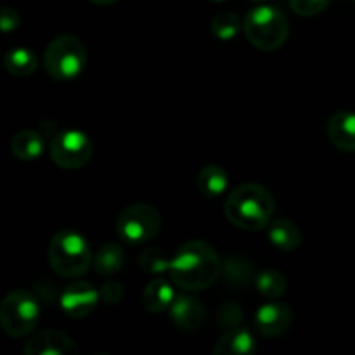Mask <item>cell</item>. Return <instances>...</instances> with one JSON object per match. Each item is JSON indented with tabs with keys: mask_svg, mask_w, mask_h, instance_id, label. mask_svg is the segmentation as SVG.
I'll list each match as a JSON object with an SVG mask.
<instances>
[{
	"mask_svg": "<svg viewBox=\"0 0 355 355\" xmlns=\"http://www.w3.org/2000/svg\"><path fill=\"white\" fill-rule=\"evenodd\" d=\"M49 262L59 276H83L92 262L89 243L82 234L71 229L55 232L49 245Z\"/></svg>",
	"mask_w": 355,
	"mask_h": 355,
	"instance_id": "3957f363",
	"label": "cell"
},
{
	"mask_svg": "<svg viewBox=\"0 0 355 355\" xmlns=\"http://www.w3.org/2000/svg\"><path fill=\"white\" fill-rule=\"evenodd\" d=\"M21 17L12 7H0V31L2 33H9V31H14L16 28H19Z\"/></svg>",
	"mask_w": 355,
	"mask_h": 355,
	"instance_id": "d4e9b609",
	"label": "cell"
},
{
	"mask_svg": "<svg viewBox=\"0 0 355 355\" xmlns=\"http://www.w3.org/2000/svg\"><path fill=\"white\" fill-rule=\"evenodd\" d=\"M198 189L208 198H217L229 187V175L222 166L208 165L198 173Z\"/></svg>",
	"mask_w": 355,
	"mask_h": 355,
	"instance_id": "ac0fdd59",
	"label": "cell"
},
{
	"mask_svg": "<svg viewBox=\"0 0 355 355\" xmlns=\"http://www.w3.org/2000/svg\"><path fill=\"white\" fill-rule=\"evenodd\" d=\"M331 0H290L291 9L300 16H315L328 7Z\"/></svg>",
	"mask_w": 355,
	"mask_h": 355,
	"instance_id": "cb8c5ba5",
	"label": "cell"
},
{
	"mask_svg": "<svg viewBox=\"0 0 355 355\" xmlns=\"http://www.w3.org/2000/svg\"><path fill=\"white\" fill-rule=\"evenodd\" d=\"M214 2H224V0H214Z\"/></svg>",
	"mask_w": 355,
	"mask_h": 355,
	"instance_id": "83f0119b",
	"label": "cell"
},
{
	"mask_svg": "<svg viewBox=\"0 0 355 355\" xmlns=\"http://www.w3.org/2000/svg\"><path fill=\"white\" fill-rule=\"evenodd\" d=\"M354 2H355V0H354Z\"/></svg>",
	"mask_w": 355,
	"mask_h": 355,
	"instance_id": "f546056e",
	"label": "cell"
},
{
	"mask_svg": "<svg viewBox=\"0 0 355 355\" xmlns=\"http://www.w3.org/2000/svg\"><path fill=\"white\" fill-rule=\"evenodd\" d=\"M253 2H262V0H253Z\"/></svg>",
	"mask_w": 355,
	"mask_h": 355,
	"instance_id": "f1b7e54d",
	"label": "cell"
},
{
	"mask_svg": "<svg viewBox=\"0 0 355 355\" xmlns=\"http://www.w3.org/2000/svg\"><path fill=\"white\" fill-rule=\"evenodd\" d=\"M101 300V293L85 281L73 283L62 291L61 295V309L68 318L83 319L89 318L97 309Z\"/></svg>",
	"mask_w": 355,
	"mask_h": 355,
	"instance_id": "9c48e42d",
	"label": "cell"
},
{
	"mask_svg": "<svg viewBox=\"0 0 355 355\" xmlns=\"http://www.w3.org/2000/svg\"><path fill=\"white\" fill-rule=\"evenodd\" d=\"M255 336L250 329L234 326L217 340L214 347L215 355H252L255 352Z\"/></svg>",
	"mask_w": 355,
	"mask_h": 355,
	"instance_id": "5bb4252c",
	"label": "cell"
},
{
	"mask_svg": "<svg viewBox=\"0 0 355 355\" xmlns=\"http://www.w3.org/2000/svg\"><path fill=\"white\" fill-rule=\"evenodd\" d=\"M14 156L21 162H35L45 149V141L37 130H21L10 141Z\"/></svg>",
	"mask_w": 355,
	"mask_h": 355,
	"instance_id": "e0dca14e",
	"label": "cell"
},
{
	"mask_svg": "<svg viewBox=\"0 0 355 355\" xmlns=\"http://www.w3.org/2000/svg\"><path fill=\"white\" fill-rule=\"evenodd\" d=\"M291 321H293V312L290 305L284 302H267L257 311L255 326L263 336L267 338H276L290 329Z\"/></svg>",
	"mask_w": 355,
	"mask_h": 355,
	"instance_id": "30bf717a",
	"label": "cell"
},
{
	"mask_svg": "<svg viewBox=\"0 0 355 355\" xmlns=\"http://www.w3.org/2000/svg\"><path fill=\"white\" fill-rule=\"evenodd\" d=\"M125 263L123 248L116 243H106L101 246L94 257V267L101 276H111L120 272Z\"/></svg>",
	"mask_w": 355,
	"mask_h": 355,
	"instance_id": "d6986e66",
	"label": "cell"
},
{
	"mask_svg": "<svg viewBox=\"0 0 355 355\" xmlns=\"http://www.w3.org/2000/svg\"><path fill=\"white\" fill-rule=\"evenodd\" d=\"M99 293H101V298H103L106 304H118V302L123 298L125 290L121 288L120 283H106Z\"/></svg>",
	"mask_w": 355,
	"mask_h": 355,
	"instance_id": "484cf974",
	"label": "cell"
},
{
	"mask_svg": "<svg viewBox=\"0 0 355 355\" xmlns=\"http://www.w3.org/2000/svg\"><path fill=\"white\" fill-rule=\"evenodd\" d=\"M269 239L276 248L283 252H293L300 248L302 245V232L295 222L290 218H276L269 224Z\"/></svg>",
	"mask_w": 355,
	"mask_h": 355,
	"instance_id": "2e32d148",
	"label": "cell"
},
{
	"mask_svg": "<svg viewBox=\"0 0 355 355\" xmlns=\"http://www.w3.org/2000/svg\"><path fill=\"white\" fill-rule=\"evenodd\" d=\"M220 274V260L205 241H187L177 250L170 263V276L186 291H201L211 286Z\"/></svg>",
	"mask_w": 355,
	"mask_h": 355,
	"instance_id": "6da1fadb",
	"label": "cell"
},
{
	"mask_svg": "<svg viewBox=\"0 0 355 355\" xmlns=\"http://www.w3.org/2000/svg\"><path fill=\"white\" fill-rule=\"evenodd\" d=\"M328 137L335 148L345 153H355V113L340 111L328 121Z\"/></svg>",
	"mask_w": 355,
	"mask_h": 355,
	"instance_id": "4fadbf2b",
	"label": "cell"
},
{
	"mask_svg": "<svg viewBox=\"0 0 355 355\" xmlns=\"http://www.w3.org/2000/svg\"><path fill=\"white\" fill-rule=\"evenodd\" d=\"M243 23L234 12H224L215 14L214 19L210 21V30L218 40H232L234 37H238V33L241 31Z\"/></svg>",
	"mask_w": 355,
	"mask_h": 355,
	"instance_id": "7402d4cb",
	"label": "cell"
},
{
	"mask_svg": "<svg viewBox=\"0 0 355 355\" xmlns=\"http://www.w3.org/2000/svg\"><path fill=\"white\" fill-rule=\"evenodd\" d=\"M170 263H172V259L162 248L144 250L141 253V259H139V266H141L142 272L153 274V276L170 272Z\"/></svg>",
	"mask_w": 355,
	"mask_h": 355,
	"instance_id": "603a6c76",
	"label": "cell"
},
{
	"mask_svg": "<svg viewBox=\"0 0 355 355\" xmlns=\"http://www.w3.org/2000/svg\"><path fill=\"white\" fill-rule=\"evenodd\" d=\"M224 210L236 227L260 231L272 222L276 203L266 187L250 182L238 186L229 194Z\"/></svg>",
	"mask_w": 355,
	"mask_h": 355,
	"instance_id": "7a4b0ae2",
	"label": "cell"
},
{
	"mask_svg": "<svg viewBox=\"0 0 355 355\" xmlns=\"http://www.w3.org/2000/svg\"><path fill=\"white\" fill-rule=\"evenodd\" d=\"M92 3H96V6H110V3L116 2V0H90Z\"/></svg>",
	"mask_w": 355,
	"mask_h": 355,
	"instance_id": "4316f807",
	"label": "cell"
},
{
	"mask_svg": "<svg viewBox=\"0 0 355 355\" xmlns=\"http://www.w3.org/2000/svg\"><path fill=\"white\" fill-rule=\"evenodd\" d=\"M3 66H6L7 71L12 76H23L31 75V73L37 69L38 59L30 49L26 47H14L3 55Z\"/></svg>",
	"mask_w": 355,
	"mask_h": 355,
	"instance_id": "ffe728a7",
	"label": "cell"
},
{
	"mask_svg": "<svg viewBox=\"0 0 355 355\" xmlns=\"http://www.w3.org/2000/svg\"><path fill=\"white\" fill-rule=\"evenodd\" d=\"M162 229V217L151 205H132L125 208L116 222V232L127 245H144L155 239Z\"/></svg>",
	"mask_w": 355,
	"mask_h": 355,
	"instance_id": "52a82bcc",
	"label": "cell"
},
{
	"mask_svg": "<svg viewBox=\"0 0 355 355\" xmlns=\"http://www.w3.org/2000/svg\"><path fill=\"white\" fill-rule=\"evenodd\" d=\"M44 64L54 80L76 78L87 64L85 45L75 35H59L45 49Z\"/></svg>",
	"mask_w": 355,
	"mask_h": 355,
	"instance_id": "5b68a950",
	"label": "cell"
},
{
	"mask_svg": "<svg viewBox=\"0 0 355 355\" xmlns=\"http://www.w3.org/2000/svg\"><path fill=\"white\" fill-rule=\"evenodd\" d=\"M170 318L182 331H196L205 319V307L198 298L179 295L170 307Z\"/></svg>",
	"mask_w": 355,
	"mask_h": 355,
	"instance_id": "7c38bea8",
	"label": "cell"
},
{
	"mask_svg": "<svg viewBox=\"0 0 355 355\" xmlns=\"http://www.w3.org/2000/svg\"><path fill=\"white\" fill-rule=\"evenodd\" d=\"M243 30L246 38L260 51H276L286 42L290 26L286 16L270 6H257L245 16Z\"/></svg>",
	"mask_w": 355,
	"mask_h": 355,
	"instance_id": "277c9868",
	"label": "cell"
},
{
	"mask_svg": "<svg viewBox=\"0 0 355 355\" xmlns=\"http://www.w3.org/2000/svg\"><path fill=\"white\" fill-rule=\"evenodd\" d=\"M26 355H75L78 354L75 340L58 329H45L31 336L24 345Z\"/></svg>",
	"mask_w": 355,
	"mask_h": 355,
	"instance_id": "8fae6325",
	"label": "cell"
},
{
	"mask_svg": "<svg viewBox=\"0 0 355 355\" xmlns=\"http://www.w3.org/2000/svg\"><path fill=\"white\" fill-rule=\"evenodd\" d=\"M255 286L262 297L269 298V300H276V298L283 297L284 291H286L288 288V283L286 277H284L279 270L267 269L262 270V272L257 276Z\"/></svg>",
	"mask_w": 355,
	"mask_h": 355,
	"instance_id": "44dd1931",
	"label": "cell"
},
{
	"mask_svg": "<svg viewBox=\"0 0 355 355\" xmlns=\"http://www.w3.org/2000/svg\"><path fill=\"white\" fill-rule=\"evenodd\" d=\"M175 298V288L168 281L159 279V277L151 281L142 291V305L151 314H162V312L170 311Z\"/></svg>",
	"mask_w": 355,
	"mask_h": 355,
	"instance_id": "9a60e30c",
	"label": "cell"
},
{
	"mask_svg": "<svg viewBox=\"0 0 355 355\" xmlns=\"http://www.w3.org/2000/svg\"><path fill=\"white\" fill-rule=\"evenodd\" d=\"M40 319L37 297L26 290H14L0 304V326L14 338L30 335Z\"/></svg>",
	"mask_w": 355,
	"mask_h": 355,
	"instance_id": "8992f818",
	"label": "cell"
},
{
	"mask_svg": "<svg viewBox=\"0 0 355 355\" xmlns=\"http://www.w3.org/2000/svg\"><path fill=\"white\" fill-rule=\"evenodd\" d=\"M92 156V142L80 130H62L51 142V158L66 170L82 168Z\"/></svg>",
	"mask_w": 355,
	"mask_h": 355,
	"instance_id": "ba28073f",
	"label": "cell"
}]
</instances>
